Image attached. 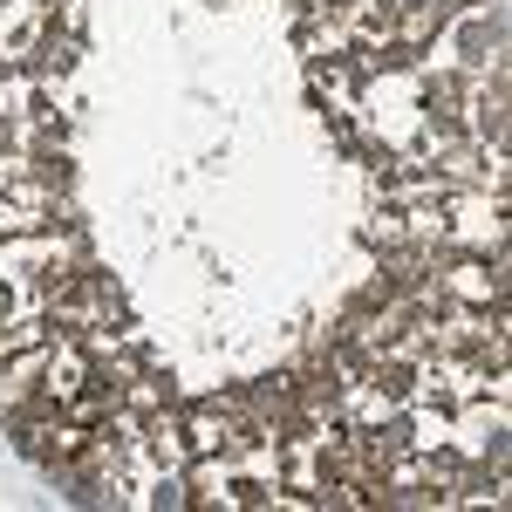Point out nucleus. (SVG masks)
Returning <instances> with one entry per match:
<instances>
[{"instance_id":"f257e3e1","label":"nucleus","mask_w":512,"mask_h":512,"mask_svg":"<svg viewBox=\"0 0 512 512\" xmlns=\"http://www.w3.org/2000/svg\"><path fill=\"white\" fill-rule=\"evenodd\" d=\"M506 253H492V260H478V253H465V260H437V294L444 301H465V308H506Z\"/></svg>"},{"instance_id":"f03ea898","label":"nucleus","mask_w":512,"mask_h":512,"mask_svg":"<svg viewBox=\"0 0 512 512\" xmlns=\"http://www.w3.org/2000/svg\"><path fill=\"white\" fill-rule=\"evenodd\" d=\"M144 444L158 451L164 472H185V465H192V444H185V410H178V403L151 410V417H144Z\"/></svg>"},{"instance_id":"7ed1b4c3","label":"nucleus","mask_w":512,"mask_h":512,"mask_svg":"<svg viewBox=\"0 0 512 512\" xmlns=\"http://www.w3.org/2000/svg\"><path fill=\"white\" fill-rule=\"evenodd\" d=\"M239 437V424L219 410V403H198V410H185V444H192V458L198 451H226Z\"/></svg>"},{"instance_id":"20e7f679","label":"nucleus","mask_w":512,"mask_h":512,"mask_svg":"<svg viewBox=\"0 0 512 512\" xmlns=\"http://www.w3.org/2000/svg\"><path fill=\"white\" fill-rule=\"evenodd\" d=\"M362 233H369V246H403V239H410V233H403V212H376Z\"/></svg>"}]
</instances>
